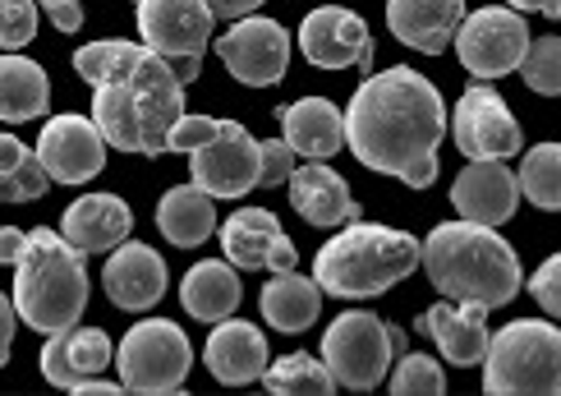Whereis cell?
Wrapping results in <instances>:
<instances>
[{
    "mask_svg": "<svg viewBox=\"0 0 561 396\" xmlns=\"http://www.w3.org/2000/svg\"><path fill=\"white\" fill-rule=\"evenodd\" d=\"M37 5L51 14V23L60 33H79L83 29V5H79V0H37Z\"/></svg>",
    "mask_w": 561,
    "mask_h": 396,
    "instance_id": "39",
    "label": "cell"
},
{
    "mask_svg": "<svg viewBox=\"0 0 561 396\" xmlns=\"http://www.w3.org/2000/svg\"><path fill=\"white\" fill-rule=\"evenodd\" d=\"M203 364L217 383L249 387V383H259L267 369V337L244 318H221L217 332L203 346Z\"/></svg>",
    "mask_w": 561,
    "mask_h": 396,
    "instance_id": "22",
    "label": "cell"
},
{
    "mask_svg": "<svg viewBox=\"0 0 561 396\" xmlns=\"http://www.w3.org/2000/svg\"><path fill=\"white\" fill-rule=\"evenodd\" d=\"M460 19H465V0H387L391 37L424 56L447 52Z\"/></svg>",
    "mask_w": 561,
    "mask_h": 396,
    "instance_id": "24",
    "label": "cell"
},
{
    "mask_svg": "<svg viewBox=\"0 0 561 396\" xmlns=\"http://www.w3.org/2000/svg\"><path fill=\"white\" fill-rule=\"evenodd\" d=\"M286 184H290L295 213L318 230H336V226L359 217V203H355V194H350V184L341 180V171L327 167V161H304V167L295 161Z\"/></svg>",
    "mask_w": 561,
    "mask_h": 396,
    "instance_id": "21",
    "label": "cell"
},
{
    "mask_svg": "<svg viewBox=\"0 0 561 396\" xmlns=\"http://www.w3.org/2000/svg\"><path fill=\"white\" fill-rule=\"evenodd\" d=\"M217 56L230 69V79H240L244 88H272L286 79L290 65V33L276 19L244 14L230 23V33L217 37Z\"/></svg>",
    "mask_w": 561,
    "mask_h": 396,
    "instance_id": "13",
    "label": "cell"
},
{
    "mask_svg": "<svg viewBox=\"0 0 561 396\" xmlns=\"http://www.w3.org/2000/svg\"><path fill=\"white\" fill-rule=\"evenodd\" d=\"M516 171H506V161H470L456 184H451V207L465 222H479V226H502L516 217Z\"/></svg>",
    "mask_w": 561,
    "mask_h": 396,
    "instance_id": "19",
    "label": "cell"
},
{
    "mask_svg": "<svg viewBox=\"0 0 561 396\" xmlns=\"http://www.w3.org/2000/svg\"><path fill=\"white\" fill-rule=\"evenodd\" d=\"M263 0H207V10H213V19H244L253 14Z\"/></svg>",
    "mask_w": 561,
    "mask_h": 396,
    "instance_id": "41",
    "label": "cell"
},
{
    "mask_svg": "<svg viewBox=\"0 0 561 396\" xmlns=\"http://www.w3.org/2000/svg\"><path fill=\"white\" fill-rule=\"evenodd\" d=\"M184 157H190L194 184L213 199H244L249 190H259V138L240 121H217V134Z\"/></svg>",
    "mask_w": 561,
    "mask_h": 396,
    "instance_id": "12",
    "label": "cell"
},
{
    "mask_svg": "<svg viewBox=\"0 0 561 396\" xmlns=\"http://www.w3.org/2000/svg\"><path fill=\"white\" fill-rule=\"evenodd\" d=\"M345 115V144L368 171L396 176L410 190H428L437 180V144L447 134V106L433 79L410 65H391L368 75Z\"/></svg>",
    "mask_w": 561,
    "mask_h": 396,
    "instance_id": "1",
    "label": "cell"
},
{
    "mask_svg": "<svg viewBox=\"0 0 561 396\" xmlns=\"http://www.w3.org/2000/svg\"><path fill=\"white\" fill-rule=\"evenodd\" d=\"M88 253H79L60 230L37 226L23 236V249L14 259V314L33 332H60L75 328L88 309Z\"/></svg>",
    "mask_w": 561,
    "mask_h": 396,
    "instance_id": "4",
    "label": "cell"
},
{
    "mask_svg": "<svg viewBox=\"0 0 561 396\" xmlns=\"http://www.w3.org/2000/svg\"><path fill=\"white\" fill-rule=\"evenodd\" d=\"M37 161L46 180L56 184H88L106 171V138L88 115H51L37 134Z\"/></svg>",
    "mask_w": 561,
    "mask_h": 396,
    "instance_id": "14",
    "label": "cell"
},
{
    "mask_svg": "<svg viewBox=\"0 0 561 396\" xmlns=\"http://www.w3.org/2000/svg\"><path fill=\"white\" fill-rule=\"evenodd\" d=\"M23 236H28V230H19V226H0V263H10V268H14L19 249H23Z\"/></svg>",
    "mask_w": 561,
    "mask_h": 396,
    "instance_id": "42",
    "label": "cell"
},
{
    "mask_svg": "<svg viewBox=\"0 0 561 396\" xmlns=\"http://www.w3.org/2000/svg\"><path fill=\"white\" fill-rule=\"evenodd\" d=\"M419 332H424L447 364L456 369H470L483 360L488 351V309L470 305V299H447V305H433L419 314Z\"/></svg>",
    "mask_w": 561,
    "mask_h": 396,
    "instance_id": "20",
    "label": "cell"
},
{
    "mask_svg": "<svg viewBox=\"0 0 561 396\" xmlns=\"http://www.w3.org/2000/svg\"><path fill=\"white\" fill-rule=\"evenodd\" d=\"M516 10H534V14H548V19H557L561 14V0H511Z\"/></svg>",
    "mask_w": 561,
    "mask_h": 396,
    "instance_id": "43",
    "label": "cell"
},
{
    "mask_svg": "<svg viewBox=\"0 0 561 396\" xmlns=\"http://www.w3.org/2000/svg\"><path fill=\"white\" fill-rule=\"evenodd\" d=\"M259 383H263L267 392H313V396L336 392V383H332V374H327L322 355H304V351L280 355L276 364H267Z\"/></svg>",
    "mask_w": 561,
    "mask_h": 396,
    "instance_id": "32",
    "label": "cell"
},
{
    "mask_svg": "<svg viewBox=\"0 0 561 396\" xmlns=\"http://www.w3.org/2000/svg\"><path fill=\"white\" fill-rule=\"evenodd\" d=\"M419 268L447 299H470L483 309L511 305L525 286L516 249L497 236V226H479L465 217L433 226V236L419 245Z\"/></svg>",
    "mask_w": 561,
    "mask_h": 396,
    "instance_id": "3",
    "label": "cell"
},
{
    "mask_svg": "<svg viewBox=\"0 0 561 396\" xmlns=\"http://www.w3.org/2000/svg\"><path fill=\"white\" fill-rule=\"evenodd\" d=\"M46 171L28 144L14 134H0V203H33L46 194Z\"/></svg>",
    "mask_w": 561,
    "mask_h": 396,
    "instance_id": "30",
    "label": "cell"
},
{
    "mask_svg": "<svg viewBox=\"0 0 561 396\" xmlns=\"http://www.w3.org/2000/svg\"><path fill=\"white\" fill-rule=\"evenodd\" d=\"M240 299H244V282H240V268H230V263L203 259L184 272V282H180V305L198 323L230 318L240 309Z\"/></svg>",
    "mask_w": 561,
    "mask_h": 396,
    "instance_id": "26",
    "label": "cell"
},
{
    "mask_svg": "<svg viewBox=\"0 0 561 396\" xmlns=\"http://www.w3.org/2000/svg\"><path fill=\"white\" fill-rule=\"evenodd\" d=\"M138 33L144 46L171 60L180 83H194L213 42V10L207 0H138Z\"/></svg>",
    "mask_w": 561,
    "mask_h": 396,
    "instance_id": "9",
    "label": "cell"
},
{
    "mask_svg": "<svg viewBox=\"0 0 561 396\" xmlns=\"http://www.w3.org/2000/svg\"><path fill=\"white\" fill-rule=\"evenodd\" d=\"M299 52L318 69H368L373 65V33L368 23L345 5H318L299 23Z\"/></svg>",
    "mask_w": 561,
    "mask_h": 396,
    "instance_id": "16",
    "label": "cell"
},
{
    "mask_svg": "<svg viewBox=\"0 0 561 396\" xmlns=\"http://www.w3.org/2000/svg\"><path fill=\"white\" fill-rule=\"evenodd\" d=\"M51 106V79L37 60H23L14 52L0 56V121L5 125H23L37 121Z\"/></svg>",
    "mask_w": 561,
    "mask_h": 396,
    "instance_id": "29",
    "label": "cell"
},
{
    "mask_svg": "<svg viewBox=\"0 0 561 396\" xmlns=\"http://www.w3.org/2000/svg\"><path fill=\"white\" fill-rule=\"evenodd\" d=\"M259 309L276 332H309L322 314V286L313 276H299L295 268L272 272V282L259 295Z\"/></svg>",
    "mask_w": 561,
    "mask_h": 396,
    "instance_id": "27",
    "label": "cell"
},
{
    "mask_svg": "<svg viewBox=\"0 0 561 396\" xmlns=\"http://www.w3.org/2000/svg\"><path fill=\"white\" fill-rule=\"evenodd\" d=\"M456 56L470 69L474 79H502L520 65L525 46H529V23L520 19V10H497L483 5L474 14H465L456 23Z\"/></svg>",
    "mask_w": 561,
    "mask_h": 396,
    "instance_id": "10",
    "label": "cell"
},
{
    "mask_svg": "<svg viewBox=\"0 0 561 396\" xmlns=\"http://www.w3.org/2000/svg\"><path fill=\"white\" fill-rule=\"evenodd\" d=\"M295 171V152L286 138H267V144H259V184L263 190H276V184H286Z\"/></svg>",
    "mask_w": 561,
    "mask_h": 396,
    "instance_id": "36",
    "label": "cell"
},
{
    "mask_svg": "<svg viewBox=\"0 0 561 396\" xmlns=\"http://www.w3.org/2000/svg\"><path fill=\"white\" fill-rule=\"evenodd\" d=\"M14 299L5 295V291H0V364H5L10 360V346H14Z\"/></svg>",
    "mask_w": 561,
    "mask_h": 396,
    "instance_id": "40",
    "label": "cell"
},
{
    "mask_svg": "<svg viewBox=\"0 0 561 396\" xmlns=\"http://www.w3.org/2000/svg\"><path fill=\"white\" fill-rule=\"evenodd\" d=\"M217 230H221L226 263L240 272H286L299 263V249L290 245V236L280 230L276 213H267V207H236Z\"/></svg>",
    "mask_w": 561,
    "mask_h": 396,
    "instance_id": "15",
    "label": "cell"
},
{
    "mask_svg": "<svg viewBox=\"0 0 561 396\" xmlns=\"http://www.w3.org/2000/svg\"><path fill=\"white\" fill-rule=\"evenodd\" d=\"M79 79L92 83V125L102 129L106 148L161 157L167 134L184 115V83L167 56L144 42L102 37L75 52Z\"/></svg>",
    "mask_w": 561,
    "mask_h": 396,
    "instance_id": "2",
    "label": "cell"
},
{
    "mask_svg": "<svg viewBox=\"0 0 561 396\" xmlns=\"http://www.w3.org/2000/svg\"><path fill=\"white\" fill-rule=\"evenodd\" d=\"M217 199L203 194L198 184H175V190L161 194L157 203V230L167 236L175 249H198L207 245V236L217 230Z\"/></svg>",
    "mask_w": 561,
    "mask_h": 396,
    "instance_id": "28",
    "label": "cell"
},
{
    "mask_svg": "<svg viewBox=\"0 0 561 396\" xmlns=\"http://www.w3.org/2000/svg\"><path fill=\"white\" fill-rule=\"evenodd\" d=\"M280 138L304 161H332L345 148V115L327 98H304L280 106Z\"/></svg>",
    "mask_w": 561,
    "mask_h": 396,
    "instance_id": "25",
    "label": "cell"
},
{
    "mask_svg": "<svg viewBox=\"0 0 561 396\" xmlns=\"http://www.w3.org/2000/svg\"><path fill=\"white\" fill-rule=\"evenodd\" d=\"M213 134H217L213 115H180V121L171 125V134H167V152H194V148H203Z\"/></svg>",
    "mask_w": 561,
    "mask_h": 396,
    "instance_id": "37",
    "label": "cell"
},
{
    "mask_svg": "<svg viewBox=\"0 0 561 396\" xmlns=\"http://www.w3.org/2000/svg\"><path fill=\"white\" fill-rule=\"evenodd\" d=\"M115 369L129 392H180L194 369V346L180 323L171 318H144L115 346Z\"/></svg>",
    "mask_w": 561,
    "mask_h": 396,
    "instance_id": "8",
    "label": "cell"
},
{
    "mask_svg": "<svg viewBox=\"0 0 561 396\" xmlns=\"http://www.w3.org/2000/svg\"><path fill=\"white\" fill-rule=\"evenodd\" d=\"M129 230H134V213L121 194H83L60 217V236L79 253H111L121 240H129Z\"/></svg>",
    "mask_w": 561,
    "mask_h": 396,
    "instance_id": "23",
    "label": "cell"
},
{
    "mask_svg": "<svg viewBox=\"0 0 561 396\" xmlns=\"http://www.w3.org/2000/svg\"><path fill=\"white\" fill-rule=\"evenodd\" d=\"M167 259L152 249V245H138V240H121L111 249V259L102 268V286H106V299L115 309L125 314H148L161 295H167Z\"/></svg>",
    "mask_w": 561,
    "mask_h": 396,
    "instance_id": "17",
    "label": "cell"
},
{
    "mask_svg": "<svg viewBox=\"0 0 561 396\" xmlns=\"http://www.w3.org/2000/svg\"><path fill=\"white\" fill-rule=\"evenodd\" d=\"M557 286H561V259H548L539 272H534V282H529L534 299H539V309H543L548 318H557V309H561V295H557Z\"/></svg>",
    "mask_w": 561,
    "mask_h": 396,
    "instance_id": "38",
    "label": "cell"
},
{
    "mask_svg": "<svg viewBox=\"0 0 561 396\" xmlns=\"http://www.w3.org/2000/svg\"><path fill=\"white\" fill-rule=\"evenodd\" d=\"M401 346H405L401 328H391L378 314L345 309L322 337V364L336 387L373 392L378 383H387V369L401 355Z\"/></svg>",
    "mask_w": 561,
    "mask_h": 396,
    "instance_id": "7",
    "label": "cell"
},
{
    "mask_svg": "<svg viewBox=\"0 0 561 396\" xmlns=\"http://www.w3.org/2000/svg\"><path fill=\"white\" fill-rule=\"evenodd\" d=\"M414 268H419L414 236L355 217L318 249L313 282L322 286V295H336V299H373L391 291L396 282H405Z\"/></svg>",
    "mask_w": 561,
    "mask_h": 396,
    "instance_id": "5",
    "label": "cell"
},
{
    "mask_svg": "<svg viewBox=\"0 0 561 396\" xmlns=\"http://www.w3.org/2000/svg\"><path fill=\"white\" fill-rule=\"evenodd\" d=\"M520 79L529 92H539V98H557L561 92V42L557 37H539L525 46V56H520Z\"/></svg>",
    "mask_w": 561,
    "mask_h": 396,
    "instance_id": "33",
    "label": "cell"
},
{
    "mask_svg": "<svg viewBox=\"0 0 561 396\" xmlns=\"http://www.w3.org/2000/svg\"><path fill=\"white\" fill-rule=\"evenodd\" d=\"M516 190L543 207V213H557L561 207V148L557 144H539L520 157V171H516Z\"/></svg>",
    "mask_w": 561,
    "mask_h": 396,
    "instance_id": "31",
    "label": "cell"
},
{
    "mask_svg": "<svg viewBox=\"0 0 561 396\" xmlns=\"http://www.w3.org/2000/svg\"><path fill=\"white\" fill-rule=\"evenodd\" d=\"M391 374V392L396 396H437L447 392V374L433 355H401V364L387 369Z\"/></svg>",
    "mask_w": 561,
    "mask_h": 396,
    "instance_id": "34",
    "label": "cell"
},
{
    "mask_svg": "<svg viewBox=\"0 0 561 396\" xmlns=\"http://www.w3.org/2000/svg\"><path fill=\"white\" fill-rule=\"evenodd\" d=\"M37 37V0H0V52H19Z\"/></svg>",
    "mask_w": 561,
    "mask_h": 396,
    "instance_id": "35",
    "label": "cell"
},
{
    "mask_svg": "<svg viewBox=\"0 0 561 396\" xmlns=\"http://www.w3.org/2000/svg\"><path fill=\"white\" fill-rule=\"evenodd\" d=\"M451 138L470 161H506L525 148L520 121L502 102V92L488 83H470L460 92L451 115Z\"/></svg>",
    "mask_w": 561,
    "mask_h": 396,
    "instance_id": "11",
    "label": "cell"
},
{
    "mask_svg": "<svg viewBox=\"0 0 561 396\" xmlns=\"http://www.w3.org/2000/svg\"><path fill=\"white\" fill-rule=\"evenodd\" d=\"M111 355L115 346L102 328H60V332H46V346H42V378L51 387H65V392H79L83 383L102 378L111 369Z\"/></svg>",
    "mask_w": 561,
    "mask_h": 396,
    "instance_id": "18",
    "label": "cell"
},
{
    "mask_svg": "<svg viewBox=\"0 0 561 396\" xmlns=\"http://www.w3.org/2000/svg\"><path fill=\"white\" fill-rule=\"evenodd\" d=\"M483 392H539L552 396L561 387V332L548 318H516L488 337L483 351Z\"/></svg>",
    "mask_w": 561,
    "mask_h": 396,
    "instance_id": "6",
    "label": "cell"
}]
</instances>
